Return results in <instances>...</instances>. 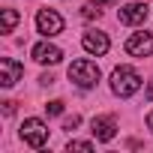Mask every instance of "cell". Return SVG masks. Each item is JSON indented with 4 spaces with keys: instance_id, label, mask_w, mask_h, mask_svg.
<instances>
[{
    "instance_id": "7c38bea8",
    "label": "cell",
    "mask_w": 153,
    "mask_h": 153,
    "mask_svg": "<svg viewBox=\"0 0 153 153\" xmlns=\"http://www.w3.org/2000/svg\"><path fill=\"white\" fill-rule=\"evenodd\" d=\"M99 6H102V3H84L81 15H84L87 21H90V18H99V15H102V9H99Z\"/></svg>"
},
{
    "instance_id": "4fadbf2b",
    "label": "cell",
    "mask_w": 153,
    "mask_h": 153,
    "mask_svg": "<svg viewBox=\"0 0 153 153\" xmlns=\"http://www.w3.org/2000/svg\"><path fill=\"white\" fill-rule=\"evenodd\" d=\"M45 111L54 117V114H63V99H51L48 105H45Z\"/></svg>"
},
{
    "instance_id": "e0dca14e",
    "label": "cell",
    "mask_w": 153,
    "mask_h": 153,
    "mask_svg": "<svg viewBox=\"0 0 153 153\" xmlns=\"http://www.w3.org/2000/svg\"><path fill=\"white\" fill-rule=\"evenodd\" d=\"M147 126H150V129H153V111H150V114H147Z\"/></svg>"
},
{
    "instance_id": "8fae6325",
    "label": "cell",
    "mask_w": 153,
    "mask_h": 153,
    "mask_svg": "<svg viewBox=\"0 0 153 153\" xmlns=\"http://www.w3.org/2000/svg\"><path fill=\"white\" fill-rule=\"evenodd\" d=\"M18 24V12L15 9H3V33H12Z\"/></svg>"
},
{
    "instance_id": "52a82bcc",
    "label": "cell",
    "mask_w": 153,
    "mask_h": 153,
    "mask_svg": "<svg viewBox=\"0 0 153 153\" xmlns=\"http://www.w3.org/2000/svg\"><path fill=\"white\" fill-rule=\"evenodd\" d=\"M117 21H120V24H129V27L144 24V21H147V6H144V3H129V6H120V9H117Z\"/></svg>"
},
{
    "instance_id": "5b68a950",
    "label": "cell",
    "mask_w": 153,
    "mask_h": 153,
    "mask_svg": "<svg viewBox=\"0 0 153 153\" xmlns=\"http://www.w3.org/2000/svg\"><path fill=\"white\" fill-rule=\"evenodd\" d=\"M126 54H132V57H150L153 54V33H132L129 39H126Z\"/></svg>"
},
{
    "instance_id": "30bf717a",
    "label": "cell",
    "mask_w": 153,
    "mask_h": 153,
    "mask_svg": "<svg viewBox=\"0 0 153 153\" xmlns=\"http://www.w3.org/2000/svg\"><path fill=\"white\" fill-rule=\"evenodd\" d=\"M30 54H33V60H36V63H51V66L63 60V51H60L57 45H51V42H39V45H33V51H30Z\"/></svg>"
},
{
    "instance_id": "7a4b0ae2",
    "label": "cell",
    "mask_w": 153,
    "mask_h": 153,
    "mask_svg": "<svg viewBox=\"0 0 153 153\" xmlns=\"http://www.w3.org/2000/svg\"><path fill=\"white\" fill-rule=\"evenodd\" d=\"M141 87V75L132 69V66H117L111 72V90L117 96H132L135 90Z\"/></svg>"
},
{
    "instance_id": "9a60e30c",
    "label": "cell",
    "mask_w": 153,
    "mask_h": 153,
    "mask_svg": "<svg viewBox=\"0 0 153 153\" xmlns=\"http://www.w3.org/2000/svg\"><path fill=\"white\" fill-rule=\"evenodd\" d=\"M69 150H93L90 141H69Z\"/></svg>"
},
{
    "instance_id": "2e32d148",
    "label": "cell",
    "mask_w": 153,
    "mask_h": 153,
    "mask_svg": "<svg viewBox=\"0 0 153 153\" xmlns=\"http://www.w3.org/2000/svg\"><path fill=\"white\" fill-rule=\"evenodd\" d=\"M12 111H15V102H3V114H6V117H9V114H12Z\"/></svg>"
},
{
    "instance_id": "5bb4252c",
    "label": "cell",
    "mask_w": 153,
    "mask_h": 153,
    "mask_svg": "<svg viewBox=\"0 0 153 153\" xmlns=\"http://www.w3.org/2000/svg\"><path fill=\"white\" fill-rule=\"evenodd\" d=\"M78 123H81V117H78V114H72V117H66V120H63V129H69V132H72Z\"/></svg>"
},
{
    "instance_id": "8992f818",
    "label": "cell",
    "mask_w": 153,
    "mask_h": 153,
    "mask_svg": "<svg viewBox=\"0 0 153 153\" xmlns=\"http://www.w3.org/2000/svg\"><path fill=\"white\" fill-rule=\"evenodd\" d=\"M81 45H84L87 54H96V57L108 54V48H111V42H108V36H105L102 30H87V33L81 36Z\"/></svg>"
},
{
    "instance_id": "ac0fdd59",
    "label": "cell",
    "mask_w": 153,
    "mask_h": 153,
    "mask_svg": "<svg viewBox=\"0 0 153 153\" xmlns=\"http://www.w3.org/2000/svg\"><path fill=\"white\" fill-rule=\"evenodd\" d=\"M99 3H114V0H99Z\"/></svg>"
},
{
    "instance_id": "ba28073f",
    "label": "cell",
    "mask_w": 153,
    "mask_h": 153,
    "mask_svg": "<svg viewBox=\"0 0 153 153\" xmlns=\"http://www.w3.org/2000/svg\"><path fill=\"white\" fill-rule=\"evenodd\" d=\"M21 75H24V66L15 57H3V60H0V84H3V87H12Z\"/></svg>"
},
{
    "instance_id": "6da1fadb",
    "label": "cell",
    "mask_w": 153,
    "mask_h": 153,
    "mask_svg": "<svg viewBox=\"0 0 153 153\" xmlns=\"http://www.w3.org/2000/svg\"><path fill=\"white\" fill-rule=\"evenodd\" d=\"M69 81H72V84H78L81 90L96 87V81H99V66H96L93 60H87V57L72 60V66H69Z\"/></svg>"
},
{
    "instance_id": "9c48e42d",
    "label": "cell",
    "mask_w": 153,
    "mask_h": 153,
    "mask_svg": "<svg viewBox=\"0 0 153 153\" xmlns=\"http://www.w3.org/2000/svg\"><path fill=\"white\" fill-rule=\"evenodd\" d=\"M90 132H93L96 141H111L117 135V123H114V117H93L90 120Z\"/></svg>"
},
{
    "instance_id": "3957f363",
    "label": "cell",
    "mask_w": 153,
    "mask_h": 153,
    "mask_svg": "<svg viewBox=\"0 0 153 153\" xmlns=\"http://www.w3.org/2000/svg\"><path fill=\"white\" fill-rule=\"evenodd\" d=\"M21 141L24 144H30V147H45V141H48V126L39 120V117H27L24 123H21Z\"/></svg>"
},
{
    "instance_id": "277c9868",
    "label": "cell",
    "mask_w": 153,
    "mask_h": 153,
    "mask_svg": "<svg viewBox=\"0 0 153 153\" xmlns=\"http://www.w3.org/2000/svg\"><path fill=\"white\" fill-rule=\"evenodd\" d=\"M36 30L42 36H57V33H63V18L54 9H39L36 12Z\"/></svg>"
}]
</instances>
